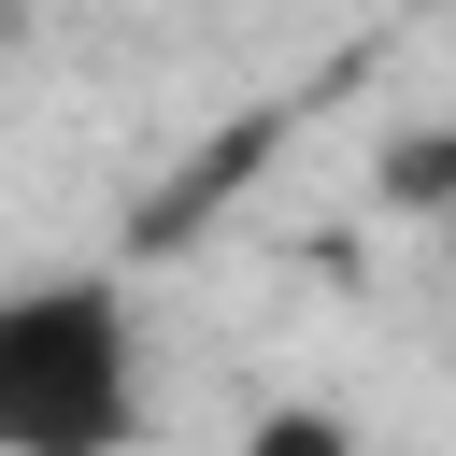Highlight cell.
<instances>
[{
  "instance_id": "cell-1",
  "label": "cell",
  "mask_w": 456,
  "mask_h": 456,
  "mask_svg": "<svg viewBox=\"0 0 456 456\" xmlns=\"http://www.w3.org/2000/svg\"><path fill=\"white\" fill-rule=\"evenodd\" d=\"M142 442V314L114 271L0 285V456H128Z\"/></svg>"
},
{
  "instance_id": "cell-2",
  "label": "cell",
  "mask_w": 456,
  "mask_h": 456,
  "mask_svg": "<svg viewBox=\"0 0 456 456\" xmlns=\"http://www.w3.org/2000/svg\"><path fill=\"white\" fill-rule=\"evenodd\" d=\"M385 200H399V214H428V228L456 242V128H413V142H385Z\"/></svg>"
},
{
  "instance_id": "cell-3",
  "label": "cell",
  "mask_w": 456,
  "mask_h": 456,
  "mask_svg": "<svg viewBox=\"0 0 456 456\" xmlns=\"http://www.w3.org/2000/svg\"><path fill=\"white\" fill-rule=\"evenodd\" d=\"M242 456H370V442H356V413H328V399H271V413L242 428Z\"/></svg>"
}]
</instances>
